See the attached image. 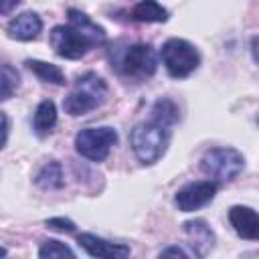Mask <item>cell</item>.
Segmentation results:
<instances>
[{
  "instance_id": "6da1fadb",
  "label": "cell",
  "mask_w": 259,
  "mask_h": 259,
  "mask_svg": "<svg viewBox=\"0 0 259 259\" xmlns=\"http://www.w3.org/2000/svg\"><path fill=\"white\" fill-rule=\"evenodd\" d=\"M168 142H170V127L152 117L148 121L134 125L132 134H130L132 150L144 166L158 162L164 156Z\"/></svg>"
},
{
  "instance_id": "7a4b0ae2",
  "label": "cell",
  "mask_w": 259,
  "mask_h": 259,
  "mask_svg": "<svg viewBox=\"0 0 259 259\" xmlns=\"http://www.w3.org/2000/svg\"><path fill=\"white\" fill-rule=\"evenodd\" d=\"M105 97H107V83L97 73H85L75 79L69 95L63 99V109L73 117L85 115L97 109L105 101Z\"/></svg>"
},
{
  "instance_id": "3957f363",
  "label": "cell",
  "mask_w": 259,
  "mask_h": 259,
  "mask_svg": "<svg viewBox=\"0 0 259 259\" xmlns=\"http://www.w3.org/2000/svg\"><path fill=\"white\" fill-rule=\"evenodd\" d=\"M245 168V158L235 148H210L200 158V170L214 182L235 180Z\"/></svg>"
},
{
  "instance_id": "277c9868",
  "label": "cell",
  "mask_w": 259,
  "mask_h": 259,
  "mask_svg": "<svg viewBox=\"0 0 259 259\" xmlns=\"http://www.w3.org/2000/svg\"><path fill=\"white\" fill-rule=\"evenodd\" d=\"M160 57H162V63H164L168 75L174 79L188 77L200 65V55H198L196 47L184 38H168L162 45Z\"/></svg>"
},
{
  "instance_id": "5b68a950",
  "label": "cell",
  "mask_w": 259,
  "mask_h": 259,
  "mask_svg": "<svg viewBox=\"0 0 259 259\" xmlns=\"http://www.w3.org/2000/svg\"><path fill=\"white\" fill-rule=\"evenodd\" d=\"M115 67L127 79H148L158 69V57L150 45L138 42L127 47L119 55V59L115 61Z\"/></svg>"
},
{
  "instance_id": "8992f818",
  "label": "cell",
  "mask_w": 259,
  "mask_h": 259,
  "mask_svg": "<svg viewBox=\"0 0 259 259\" xmlns=\"http://www.w3.org/2000/svg\"><path fill=\"white\" fill-rule=\"evenodd\" d=\"M115 144H117V132L109 125L85 127L75 136V150L91 162H103Z\"/></svg>"
},
{
  "instance_id": "52a82bcc",
  "label": "cell",
  "mask_w": 259,
  "mask_h": 259,
  "mask_svg": "<svg viewBox=\"0 0 259 259\" xmlns=\"http://www.w3.org/2000/svg\"><path fill=\"white\" fill-rule=\"evenodd\" d=\"M49 42L53 51L63 59H81L95 42L73 24H59L51 30Z\"/></svg>"
},
{
  "instance_id": "ba28073f",
  "label": "cell",
  "mask_w": 259,
  "mask_h": 259,
  "mask_svg": "<svg viewBox=\"0 0 259 259\" xmlns=\"http://www.w3.org/2000/svg\"><path fill=\"white\" fill-rule=\"evenodd\" d=\"M219 190V182L214 180H198V182H188L184 184L176 196H174V204L178 206V210L182 212H192L204 204H208L214 194Z\"/></svg>"
},
{
  "instance_id": "9c48e42d",
  "label": "cell",
  "mask_w": 259,
  "mask_h": 259,
  "mask_svg": "<svg viewBox=\"0 0 259 259\" xmlns=\"http://www.w3.org/2000/svg\"><path fill=\"white\" fill-rule=\"evenodd\" d=\"M77 243L91 255V257H99V259H123L130 255V247L123 243H111L105 241L93 233H81L77 237Z\"/></svg>"
},
{
  "instance_id": "30bf717a",
  "label": "cell",
  "mask_w": 259,
  "mask_h": 259,
  "mask_svg": "<svg viewBox=\"0 0 259 259\" xmlns=\"http://www.w3.org/2000/svg\"><path fill=\"white\" fill-rule=\"evenodd\" d=\"M229 223L233 231L247 241H259V212L251 206L235 204L229 210Z\"/></svg>"
},
{
  "instance_id": "8fae6325",
  "label": "cell",
  "mask_w": 259,
  "mask_h": 259,
  "mask_svg": "<svg viewBox=\"0 0 259 259\" xmlns=\"http://www.w3.org/2000/svg\"><path fill=\"white\" fill-rule=\"evenodd\" d=\"M184 233L188 237V245L194 251V255L204 257L210 253V249L214 247V233L210 231V227L206 225V221L202 219H194V221H186L184 223Z\"/></svg>"
},
{
  "instance_id": "7c38bea8",
  "label": "cell",
  "mask_w": 259,
  "mask_h": 259,
  "mask_svg": "<svg viewBox=\"0 0 259 259\" xmlns=\"http://www.w3.org/2000/svg\"><path fill=\"white\" fill-rule=\"evenodd\" d=\"M42 30V20L36 12H22L6 24V32L16 40H32Z\"/></svg>"
},
{
  "instance_id": "4fadbf2b",
  "label": "cell",
  "mask_w": 259,
  "mask_h": 259,
  "mask_svg": "<svg viewBox=\"0 0 259 259\" xmlns=\"http://www.w3.org/2000/svg\"><path fill=\"white\" fill-rule=\"evenodd\" d=\"M57 123V107L51 99H45L36 105L34 109V117H32V130L38 138H45L53 132Z\"/></svg>"
},
{
  "instance_id": "5bb4252c",
  "label": "cell",
  "mask_w": 259,
  "mask_h": 259,
  "mask_svg": "<svg viewBox=\"0 0 259 259\" xmlns=\"http://www.w3.org/2000/svg\"><path fill=\"white\" fill-rule=\"evenodd\" d=\"M67 14H69V24L77 26L83 34H87V36L95 42V47H99V45H103V42L107 40L105 30H103L99 24H95L85 12H81V10H77V8H69Z\"/></svg>"
},
{
  "instance_id": "9a60e30c",
  "label": "cell",
  "mask_w": 259,
  "mask_h": 259,
  "mask_svg": "<svg viewBox=\"0 0 259 259\" xmlns=\"http://www.w3.org/2000/svg\"><path fill=\"white\" fill-rule=\"evenodd\" d=\"M132 18L138 22H166L168 10L156 0H140L132 8Z\"/></svg>"
},
{
  "instance_id": "2e32d148",
  "label": "cell",
  "mask_w": 259,
  "mask_h": 259,
  "mask_svg": "<svg viewBox=\"0 0 259 259\" xmlns=\"http://www.w3.org/2000/svg\"><path fill=\"white\" fill-rule=\"evenodd\" d=\"M26 69L32 71L40 81L45 83H53V85H65V73L53 65V63H45V61H38V59H26Z\"/></svg>"
},
{
  "instance_id": "e0dca14e",
  "label": "cell",
  "mask_w": 259,
  "mask_h": 259,
  "mask_svg": "<svg viewBox=\"0 0 259 259\" xmlns=\"http://www.w3.org/2000/svg\"><path fill=\"white\" fill-rule=\"evenodd\" d=\"M34 182H36V186H40V188H45V190L61 188V186L65 184L61 164H59V162H49V164H45V166L38 170Z\"/></svg>"
},
{
  "instance_id": "ac0fdd59",
  "label": "cell",
  "mask_w": 259,
  "mask_h": 259,
  "mask_svg": "<svg viewBox=\"0 0 259 259\" xmlns=\"http://www.w3.org/2000/svg\"><path fill=\"white\" fill-rule=\"evenodd\" d=\"M152 119H156V121H160V123L172 127V125L180 119L178 105H176L172 99H168V97L158 99V101L152 105Z\"/></svg>"
},
{
  "instance_id": "d6986e66",
  "label": "cell",
  "mask_w": 259,
  "mask_h": 259,
  "mask_svg": "<svg viewBox=\"0 0 259 259\" xmlns=\"http://www.w3.org/2000/svg\"><path fill=\"white\" fill-rule=\"evenodd\" d=\"M18 81H20L18 71L10 65H2V73H0V99L2 101H6L16 91Z\"/></svg>"
},
{
  "instance_id": "ffe728a7",
  "label": "cell",
  "mask_w": 259,
  "mask_h": 259,
  "mask_svg": "<svg viewBox=\"0 0 259 259\" xmlns=\"http://www.w3.org/2000/svg\"><path fill=\"white\" fill-rule=\"evenodd\" d=\"M38 257H42V259H55V257H75V253H73V249H69L65 243H61V241H55V239H49V241H45L42 245H40V249H38Z\"/></svg>"
},
{
  "instance_id": "44dd1931",
  "label": "cell",
  "mask_w": 259,
  "mask_h": 259,
  "mask_svg": "<svg viewBox=\"0 0 259 259\" xmlns=\"http://www.w3.org/2000/svg\"><path fill=\"white\" fill-rule=\"evenodd\" d=\"M47 227L53 231H61V233H73L75 231V223L63 217H55V219H47Z\"/></svg>"
},
{
  "instance_id": "7402d4cb",
  "label": "cell",
  "mask_w": 259,
  "mask_h": 259,
  "mask_svg": "<svg viewBox=\"0 0 259 259\" xmlns=\"http://www.w3.org/2000/svg\"><path fill=\"white\" fill-rule=\"evenodd\" d=\"M20 0H0V12L6 16V14H10L14 8H16V4H18Z\"/></svg>"
},
{
  "instance_id": "603a6c76",
  "label": "cell",
  "mask_w": 259,
  "mask_h": 259,
  "mask_svg": "<svg viewBox=\"0 0 259 259\" xmlns=\"http://www.w3.org/2000/svg\"><path fill=\"white\" fill-rule=\"evenodd\" d=\"M162 255H178V257H186V251H182L180 247H168V249H164L162 253H160V257Z\"/></svg>"
},
{
  "instance_id": "cb8c5ba5",
  "label": "cell",
  "mask_w": 259,
  "mask_h": 259,
  "mask_svg": "<svg viewBox=\"0 0 259 259\" xmlns=\"http://www.w3.org/2000/svg\"><path fill=\"white\" fill-rule=\"evenodd\" d=\"M251 53H253V59L259 63V34L251 38Z\"/></svg>"
},
{
  "instance_id": "d4e9b609",
  "label": "cell",
  "mask_w": 259,
  "mask_h": 259,
  "mask_svg": "<svg viewBox=\"0 0 259 259\" xmlns=\"http://www.w3.org/2000/svg\"><path fill=\"white\" fill-rule=\"evenodd\" d=\"M2 146H6V140H8V117H6V113L2 111Z\"/></svg>"
},
{
  "instance_id": "484cf974",
  "label": "cell",
  "mask_w": 259,
  "mask_h": 259,
  "mask_svg": "<svg viewBox=\"0 0 259 259\" xmlns=\"http://www.w3.org/2000/svg\"><path fill=\"white\" fill-rule=\"evenodd\" d=\"M257 123H259V117H257Z\"/></svg>"
}]
</instances>
